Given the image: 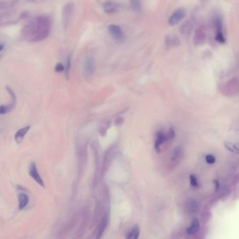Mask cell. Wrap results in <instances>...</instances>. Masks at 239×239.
Wrapping results in <instances>:
<instances>
[{"instance_id":"6da1fadb","label":"cell","mask_w":239,"mask_h":239,"mask_svg":"<svg viewBox=\"0 0 239 239\" xmlns=\"http://www.w3.org/2000/svg\"><path fill=\"white\" fill-rule=\"evenodd\" d=\"M50 22L47 17H39L35 22L28 25L25 30L32 36V41H39L47 38L49 34Z\"/></svg>"},{"instance_id":"7a4b0ae2","label":"cell","mask_w":239,"mask_h":239,"mask_svg":"<svg viewBox=\"0 0 239 239\" xmlns=\"http://www.w3.org/2000/svg\"><path fill=\"white\" fill-rule=\"evenodd\" d=\"M206 27L204 25H199L196 29L194 36V43L195 45H201L206 40Z\"/></svg>"},{"instance_id":"3957f363","label":"cell","mask_w":239,"mask_h":239,"mask_svg":"<svg viewBox=\"0 0 239 239\" xmlns=\"http://www.w3.org/2000/svg\"><path fill=\"white\" fill-rule=\"evenodd\" d=\"M108 31L111 36L114 38V39L119 42H124L125 39V34L124 31L121 28V27L114 24L108 26Z\"/></svg>"},{"instance_id":"277c9868","label":"cell","mask_w":239,"mask_h":239,"mask_svg":"<svg viewBox=\"0 0 239 239\" xmlns=\"http://www.w3.org/2000/svg\"><path fill=\"white\" fill-rule=\"evenodd\" d=\"M186 16V11L184 9H177L173 12L168 20V24L170 26L177 25Z\"/></svg>"},{"instance_id":"5b68a950","label":"cell","mask_w":239,"mask_h":239,"mask_svg":"<svg viewBox=\"0 0 239 239\" xmlns=\"http://www.w3.org/2000/svg\"><path fill=\"white\" fill-rule=\"evenodd\" d=\"M29 173H30V175L31 177H32L33 179L38 183L39 185H42V187L44 186V184H43V181L42 179V178H41L39 173V172H38L37 166H36V165H35V162H32L30 165V171H29Z\"/></svg>"},{"instance_id":"8992f818","label":"cell","mask_w":239,"mask_h":239,"mask_svg":"<svg viewBox=\"0 0 239 239\" xmlns=\"http://www.w3.org/2000/svg\"><path fill=\"white\" fill-rule=\"evenodd\" d=\"M108 219H109L108 215H105L102 219V220H101L100 224H99V226H98L97 233H96L95 239H100L101 237H102L104 231H105V229L107 226Z\"/></svg>"},{"instance_id":"52a82bcc","label":"cell","mask_w":239,"mask_h":239,"mask_svg":"<svg viewBox=\"0 0 239 239\" xmlns=\"http://www.w3.org/2000/svg\"><path fill=\"white\" fill-rule=\"evenodd\" d=\"M119 5L113 1H107L103 4V9L107 13H114L119 10Z\"/></svg>"},{"instance_id":"ba28073f","label":"cell","mask_w":239,"mask_h":239,"mask_svg":"<svg viewBox=\"0 0 239 239\" xmlns=\"http://www.w3.org/2000/svg\"><path fill=\"white\" fill-rule=\"evenodd\" d=\"M30 129V126H26L23 128H21L18 130V132L16 133L15 134V140L16 141V143H20L23 141V140L24 139V137L26 135V134L28 132L29 130Z\"/></svg>"},{"instance_id":"9c48e42d","label":"cell","mask_w":239,"mask_h":239,"mask_svg":"<svg viewBox=\"0 0 239 239\" xmlns=\"http://www.w3.org/2000/svg\"><path fill=\"white\" fill-rule=\"evenodd\" d=\"M84 69L87 74H92L95 71V63L92 57H88L84 64Z\"/></svg>"},{"instance_id":"30bf717a","label":"cell","mask_w":239,"mask_h":239,"mask_svg":"<svg viewBox=\"0 0 239 239\" xmlns=\"http://www.w3.org/2000/svg\"><path fill=\"white\" fill-rule=\"evenodd\" d=\"M29 202V197L25 193H20L18 194V207L22 210L27 206Z\"/></svg>"},{"instance_id":"8fae6325","label":"cell","mask_w":239,"mask_h":239,"mask_svg":"<svg viewBox=\"0 0 239 239\" xmlns=\"http://www.w3.org/2000/svg\"><path fill=\"white\" fill-rule=\"evenodd\" d=\"M200 227L199 220L196 218L194 219L191 223L190 226L187 229V233L188 234H194L199 231Z\"/></svg>"},{"instance_id":"7c38bea8","label":"cell","mask_w":239,"mask_h":239,"mask_svg":"<svg viewBox=\"0 0 239 239\" xmlns=\"http://www.w3.org/2000/svg\"><path fill=\"white\" fill-rule=\"evenodd\" d=\"M193 30V23L192 21H186L180 27V32L182 35H188Z\"/></svg>"},{"instance_id":"4fadbf2b","label":"cell","mask_w":239,"mask_h":239,"mask_svg":"<svg viewBox=\"0 0 239 239\" xmlns=\"http://www.w3.org/2000/svg\"><path fill=\"white\" fill-rule=\"evenodd\" d=\"M167 139V136L165 134H163L161 132H158L156 134V140L155 141V145H154V148L157 152L159 151L160 146L163 144V143Z\"/></svg>"},{"instance_id":"5bb4252c","label":"cell","mask_w":239,"mask_h":239,"mask_svg":"<svg viewBox=\"0 0 239 239\" xmlns=\"http://www.w3.org/2000/svg\"><path fill=\"white\" fill-rule=\"evenodd\" d=\"M166 43L167 45H177L180 43V41L175 35H168L166 37Z\"/></svg>"},{"instance_id":"9a60e30c","label":"cell","mask_w":239,"mask_h":239,"mask_svg":"<svg viewBox=\"0 0 239 239\" xmlns=\"http://www.w3.org/2000/svg\"><path fill=\"white\" fill-rule=\"evenodd\" d=\"M73 11V6L72 4H67V6L64 8L63 11V20L65 22H67V17L69 18Z\"/></svg>"},{"instance_id":"2e32d148","label":"cell","mask_w":239,"mask_h":239,"mask_svg":"<svg viewBox=\"0 0 239 239\" xmlns=\"http://www.w3.org/2000/svg\"><path fill=\"white\" fill-rule=\"evenodd\" d=\"M215 27L216 33L217 32H223L222 29H223V25H222V20L220 17L216 16L214 20Z\"/></svg>"},{"instance_id":"e0dca14e","label":"cell","mask_w":239,"mask_h":239,"mask_svg":"<svg viewBox=\"0 0 239 239\" xmlns=\"http://www.w3.org/2000/svg\"><path fill=\"white\" fill-rule=\"evenodd\" d=\"M187 208L190 212H196L199 208V205L196 200L191 199L187 203Z\"/></svg>"},{"instance_id":"ac0fdd59","label":"cell","mask_w":239,"mask_h":239,"mask_svg":"<svg viewBox=\"0 0 239 239\" xmlns=\"http://www.w3.org/2000/svg\"><path fill=\"white\" fill-rule=\"evenodd\" d=\"M140 236V229L138 226H136L128 234L126 239H137Z\"/></svg>"},{"instance_id":"d6986e66","label":"cell","mask_w":239,"mask_h":239,"mask_svg":"<svg viewBox=\"0 0 239 239\" xmlns=\"http://www.w3.org/2000/svg\"><path fill=\"white\" fill-rule=\"evenodd\" d=\"M211 218V212L210 209L204 208L203 209L201 213V221L203 224H206L207 221Z\"/></svg>"},{"instance_id":"ffe728a7","label":"cell","mask_w":239,"mask_h":239,"mask_svg":"<svg viewBox=\"0 0 239 239\" xmlns=\"http://www.w3.org/2000/svg\"><path fill=\"white\" fill-rule=\"evenodd\" d=\"M130 4L131 8L135 11H140L141 9L140 0H130Z\"/></svg>"},{"instance_id":"44dd1931","label":"cell","mask_w":239,"mask_h":239,"mask_svg":"<svg viewBox=\"0 0 239 239\" xmlns=\"http://www.w3.org/2000/svg\"><path fill=\"white\" fill-rule=\"evenodd\" d=\"M225 146L226 148L231 152L236 153H238V146L236 144H234L231 142H225Z\"/></svg>"},{"instance_id":"7402d4cb","label":"cell","mask_w":239,"mask_h":239,"mask_svg":"<svg viewBox=\"0 0 239 239\" xmlns=\"http://www.w3.org/2000/svg\"><path fill=\"white\" fill-rule=\"evenodd\" d=\"M215 39L219 43H224L226 42L223 32H217L215 35Z\"/></svg>"},{"instance_id":"603a6c76","label":"cell","mask_w":239,"mask_h":239,"mask_svg":"<svg viewBox=\"0 0 239 239\" xmlns=\"http://www.w3.org/2000/svg\"><path fill=\"white\" fill-rule=\"evenodd\" d=\"M11 108L9 106L2 105L0 106V115H4L5 113H8L10 110Z\"/></svg>"},{"instance_id":"cb8c5ba5","label":"cell","mask_w":239,"mask_h":239,"mask_svg":"<svg viewBox=\"0 0 239 239\" xmlns=\"http://www.w3.org/2000/svg\"><path fill=\"white\" fill-rule=\"evenodd\" d=\"M190 183L193 187H197V186L199 185V184H198L197 178L194 175L190 176Z\"/></svg>"},{"instance_id":"d4e9b609","label":"cell","mask_w":239,"mask_h":239,"mask_svg":"<svg viewBox=\"0 0 239 239\" xmlns=\"http://www.w3.org/2000/svg\"><path fill=\"white\" fill-rule=\"evenodd\" d=\"M206 162L207 164H210V165H212V164H214L215 162V158L214 156L211 155V154H208V155L206 156Z\"/></svg>"},{"instance_id":"484cf974","label":"cell","mask_w":239,"mask_h":239,"mask_svg":"<svg viewBox=\"0 0 239 239\" xmlns=\"http://www.w3.org/2000/svg\"><path fill=\"white\" fill-rule=\"evenodd\" d=\"M65 69V67L63 65H62V64L61 63H57V64L55 65V71H57V72H61L62 71H64Z\"/></svg>"},{"instance_id":"4316f807","label":"cell","mask_w":239,"mask_h":239,"mask_svg":"<svg viewBox=\"0 0 239 239\" xmlns=\"http://www.w3.org/2000/svg\"><path fill=\"white\" fill-rule=\"evenodd\" d=\"M70 66H71V58L70 57H68V59H67V67H66V75L67 76L69 74V69H70Z\"/></svg>"},{"instance_id":"83f0119b","label":"cell","mask_w":239,"mask_h":239,"mask_svg":"<svg viewBox=\"0 0 239 239\" xmlns=\"http://www.w3.org/2000/svg\"><path fill=\"white\" fill-rule=\"evenodd\" d=\"M4 48V45L3 44H0V51L3 50Z\"/></svg>"},{"instance_id":"f1b7e54d","label":"cell","mask_w":239,"mask_h":239,"mask_svg":"<svg viewBox=\"0 0 239 239\" xmlns=\"http://www.w3.org/2000/svg\"><path fill=\"white\" fill-rule=\"evenodd\" d=\"M206 1H207V0H201V3H205V2H206Z\"/></svg>"}]
</instances>
